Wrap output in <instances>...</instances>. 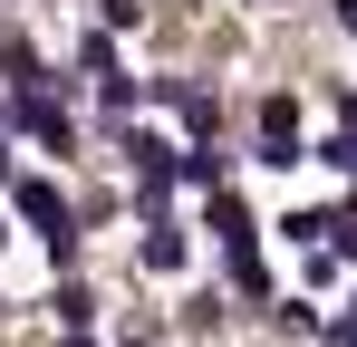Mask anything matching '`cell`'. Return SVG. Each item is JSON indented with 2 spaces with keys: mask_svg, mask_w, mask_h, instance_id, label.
<instances>
[{
  "mask_svg": "<svg viewBox=\"0 0 357 347\" xmlns=\"http://www.w3.org/2000/svg\"><path fill=\"white\" fill-rule=\"evenodd\" d=\"M20 222L39 231V241H49L59 261L77 251V213H68V193H59V183H20Z\"/></svg>",
  "mask_w": 357,
  "mask_h": 347,
  "instance_id": "obj_1",
  "label": "cell"
},
{
  "mask_svg": "<svg viewBox=\"0 0 357 347\" xmlns=\"http://www.w3.org/2000/svg\"><path fill=\"white\" fill-rule=\"evenodd\" d=\"M261 145H271V164H299V107H290V97L261 107Z\"/></svg>",
  "mask_w": 357,
  "mask_h": 347,
  "instance_id": "obj_2",
  "label": "cell"
},
{
  "mask_svg": "<svg viewBox=\"0 0 357 347\" xmlns=\"http://www.w3.org/2000/svg\"><path fill=\"white\" fill-rule=\"evenodd\" d=\"M213 241H222L232 261L251 251V213H241V193H232V183H213Z\"/></svg>",
  "mask_w": 357,
  "mask_h": 347,
  "instance_id": "obj_3",
  "label": "cell"
},
{
  "mask_svg": "<svg viewBox=\"0 0 357 347\" xmlns=\"http://www.w3.org/2000/svg\"><path fill=\"white\" fill-rule=\"evenodd\" d=\"M49 318H59V328H87V318H97V299H87L77 280H59V289H49Z\"/></svg>",
  "mask_w": 357,
  "mask_h": 347,
  "instance_id": "obj_4",
  "label": "cell"
},
{
  "mask_svg": "<svg viewBox=\"0 0 357 347\" xmlns=\"http://www.w3.org/2000/svg\"><path fill=\"white\" fill-rule=\"evenodd\" d=\"M145 270H183V231H174V222L145 231Z\"/></svg>",
  "mask_w": 357,
  "mask_h": 347,
  "instance_id": "obj_5",
  "label": "cell"
},
{
  "mask_svg": "<svg viewBox=\"0 0 357 347\" xmlns=\"http://www.w3.org/2000/svg\"><path fill=\"white\" fill-rule=\"evenodd\" d=\"M0 68H10V87H20V97L39 87V49H29V39H10V49H0Z\"/></svg>",
  "mask_w": 357,
  "mask_h": 347,
  "instance_id": "obj_6",
  "label": "cell"
},
{
  "mask_svg": "<svg viewBox=\"0 0 357 347\" xmlns=\"http://www.w3.org/2000/svg\"><path fill=\"white\" fill-rule=\"evenodd\" d=\"M338 29H357V0H338Z\"/></svg>",
  "mask_w": 357,
  "mask_h": 347,
  "instance_id": "obj_7",
  "label": "cell"
},
{
  "mask_svg": "<svg viewBox=\"0 0 357 347\" xmlns=\"http://www.w3.org/2000/svg\"><path fill=\"white\" fill-rule=\"evenodd\" d=\"M0 183H10V155H0Z\"/></svg>",
  "mask_w": 357,
  "mask_h": 347,
  "instance_id": "obj_8",
  "label": "cell"
}]
</instances>
